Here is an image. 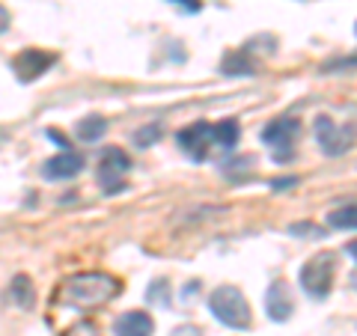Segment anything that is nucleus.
Listing matches in <instances>:
<instances>
[{
  "label": "nucleus",
  "instance_id": "8",
  "mask_svg": "<svg viewBox=\"0 0 357 336\" xmlns=\"http://www.w3.org/2000/svg\"><path fill=\"white\" fill-rule=\"evenodd\" d=\"M60 57L54 51H42V48H24V51H18L15 54V60H13V72L21 84H30V81H36V77H42L45 72L51 69L54 63H57Z\"/></svg>",
  "mask_w": 357,
  "mask_h": 336
},
{
  "label": "nucleus",
  "instance_id": "18",
  "mask_svg": "<svg viewBox=\"0 0 357 336\" xmlns=\"http://www.w3.org/2000/svg\"><path fill=\"white\" fill-rule=\"evenodd\" d=\"M161 134H164V125H161V122H158V125H155V122H152V125L140 128L137 134H134V143H137L140 149H149L155 140H161Z\"/></svg>",
  "mask_w": 357,
  "mask_h": 336
},
{
  "label": "nucleus",
  "instance_id": "5",
  "mask_svg": "<svg viewBox=\"0 0 357 336\" xmlns=\"http://www.w3.org/2000/svg\"><path fill=\"white\" fill-rule=\"evenodd\" d=\"M316 140H319V149L337 158V155H345L354 143V125H337L331 116H319L316 119Z\"/></svg>",
  "mask_w": 357,
  "mask_h": 336
},
{
  "label": "nucleus",
  "instance_id": "9",
  "mask_svg": "<svg viewBox=\"0 0 357 336\" xmlns=\"http://www.w3.org/2000/svg\"><path fill=\"white\" fill-rule=\"evenodd\" d=\"M81 170H84V155L75 152V149H63L60 155H54V158L45 161L42 176L51 178V182H66V178H75Z\"/></svg>",
  "mask_w": 357,
  "mask_h": 336
},
{
  "label": "nucleus",
  "instance_id": "25",
  "mask_svg": "<svg viewBox=\"0 0 357 336\" xmlns=\"http://www.w3.org/2000/svg\"><path fill=\"white\" fill-rule=\"evenodd\" d=\"M9 21H13V18H9V9H6V6H0V33H6V30H9Z\"/></svg>",
  "mask_w": 357,
  "mask_h": 336
},
{
  "label": "nucleus",
  "instance_id": "7",
  "mask_svg": "<svg viewBox=\"0 0 357 336\" xmlns=\"http://www.w3.org/2000/svg\"><path fill=\"white\" fill-rule=\"evenodd\" d=\"M131 170V158L122 149L110 146L102 152V167H98V182H102L105 194H119L126 190V176Z\"/></svg>",
  "mask_w": 357,
  "mask_h": 336
},
{
  "label": "nucleus",
  "instance_id": "26",
  "mask_svg": "<svg viewBox=\"0 0 357 336\" xmlns=\"http://www.w3.org/2000/svg\"><path fill=\"white\" fill-rule=\"evenodd\" d=\"M0 137H3V134H0Z\"/></svg>",
  "mask_w": 357,
  "mask_h": 336
},
{
  "label": "nucleus",
  "instance_id": "14",
  "mask_svg": "<svg viewBox=\"0 0 357 336\" xmlns=\"http://www.w3.org/2000/svg\"><path fill=\"white\" fill-rule=\"evenodd\" d=\"M9 298H13V304L18 310H30L33 300H36V292H33V283L27 274H18L13 283H9Z\"/></svg>",
  "mask_w": 357,
  "mask_h": 336
},
{
  "label": "nucleus",
  "instance_id": "4",
  "mask_svg": "<svg viewBox=\"0 0 357 336\" xmlns=\"http://www.w3.org/2000/svg\"><path fill=\"white\" fill-rule=\"evenodd\" d=\"M301 137V119L298 116H280V119H271L268 125L262 128V143L271 149L274 161H292L295 155V143Z\"/></svg>",
  "mask_w": 357,
  "mask_h": 336
},
{
  "label": "nucleus",
  "instance_id": "11",
  "mask_svg": "<svg viewBox=\"0 0 357 336\" xmlns=\"http://www.w3.org/2000/svg\"><path fill=\"white\" fill-rule=\"evenodd\" d=\"M114 333L116 336H152L155 333V321L149 312L143 310H131L126 316H119L114 321Z\"/></svg>",
  "mask_w": 357,
  "mask_h": 336
},
{
  "label": "nucleus",
  "instance_id": "2",
  "mask_svg": "<svg viewBox=\"0 0 357 336\" xmlns=\"http://www.w3.org/2000/svg\"><path fill=\"white\" fill-rule=\"evenodd\" d=\"M208 310L220 324H227L232 330H248L253 324V316H250V304L244 300L241 289L236 286H220L211 292L208 298Z\"/></svg>",
  "mask_w": 357,
  "mask_h": 336
},
{
  "label": "nucleus",
  "instance_id": "19",
  "mask_svg": "<svg viewBox=\"0 0 357 336\" xmlns=\"http://www.w3.org/2000/svg\"><path fill=\"white\" fill-rule=\"evenodd\" d=\"M149 300L158 307H170V286H167V280H155L149 286Z\"/></svg>",
  "mask_w": 357,
  "mask_h": 336
},
{
  "label": "nucleus",
  "instance_id": "13",
  "mask_svg": "<svg viewBox=\"0 0 357 336\" xmlns=\"http://www.w3.org/2000/svg\"><path fill=\"white\" fill-rule=\"evenodd\" d=\"M238 122L236 119H223L218 125H211V140H215V152H232L238 143Z\"/></svg>",
  "mask_w": 357,
  "mask_h": 336
},
{
  "label": "nucleus",
  "instance_id": "10",
  "mask_svg": "<svg viewBox=\"0 0 357 336\" xmlns=\"http://www.w3.org/2000/svg\"><path fill=\"white\" fill-rule=\"evenodd\" d=\"M265 304H268V319H271V321H289V319H292V310H295L292 289H289L283 280H277V283L268 289Z\"/></svg>",
  "mask_w": 357,
  "mask_h": 336
},
{
  "label": "nucleus",
  "instance_id": "3",
  "mask_svg": "<svg viewBox=\"0 0 357 336\" xmlns=\"http://www.w3.org/2000/svg\"><path fill=\"white\" fill-rule=\"evenodd\" d=\"M333 277H337V259H333V253H319L301 268V289L312 300H325L333 289Z\"/></svg>",
  "mask_w": 357,
  "mask_h": 336
},
{
  "label": "nucleus",
  "instance_id": "23",
  "mask_svg": "<svg viewBox=\"0 0 357 336\" xmlns=\"http://www.w3.org/2000/svg\"><path fill=\"white\" fill-rule=\"evenodd\" d=\"M170 336H203V330L194 328V324H182V328H176Z\"/></svg>",
  "mask_w": 357,
  "mask_h": 336
},
{
  "label": "nucleus",
  "instance_id": "20",
  "mask_svg": "<svg viewBox=\"0 0 357 336\" xmlns=\"http://www.w3.org/2000/svg\"><path fill=\"white\" fill-rule=\"evenodd\" d=\"M63 336H98V328H96L93 321H77L75 328H69Z\"/></svg>",
  "mask_w": 357,
  "mask_h": 336
},
{
  "label": "nucleus",
  "instance_id": "12",
  "mask_svg": "<svg viewBox=\"0 0 357 336\" xmlns=\"http://www.w3.org/2000/svg\"><path fill=\"white\" fill-rule=\"evenodd\" d=\"M256 66H259V63L250 57V51H232V54L223 57L220 72L232 75V77H250V75H256Z\"/></svg>",
  "mask_w": 357,
  "mask_h": 336
},
{
  "label": "nucleus",
  "instance_id": "16",
  "mask_svg": "<svg viewBox=\"0 0 357 336\" xmlns=\"http://www.w3.org/2000/svg\"><path fill=\"white\" fill-rule=\"evenodd\" d=\"M253 167H256L253 155H241V158L229 161L227 167H223V176H227L229 182H241V178H248V176L253 173Z\"/></svg>",
  "mask_w": 357,
  "mask_h": 336
},
{
  "label": "nucleus",
  "instance_id": "17",
  "mask_svg": "<svg viewBox=\"0 0 357 336\" xmlns=\"http://www.w3.org/2000/svg\"><path fill=\"white\" fill-rule=\"evenodd\" d=\"M357 211H354V206H345V208H337V211H331V215H328V223H331V227L333 229H354L357 227Z\"/></svg>",
  "mask_w": 357,
  "mask_h": 336
},
{
  "label": "nucleus",
  "instance_id": "1",
  "mask_svg": "<svg viewBox=\"0 0 357 336\" xmlns=\"http://www.w3.org/2000/svg\"><path fill=\"white\" fill-rule=\"evenodd\" d=\"M119 295V280L105 271H81L66 277L57 289V304L66 310L84 312V310H98L110 304Z\"/></svg>",
  "mask_w": 357,
  "mask_h": 336
},
{
  "label": "nucleus",
  "instance_id": "15",
  "mask_svg": "<svg viewBox=\"0 0 357 336\" xmlns=\"http://www.w3.org/2000/svg\"><path fill=\"white\" fill-rule=\"evenodd\" d=\"M107 134V119L105 116H86L81 125H77V137L84 143H98Z\"/></svg>",
  "mask_w": 357,
  "mask_h": 336
},
{
  "label": "nucleus",
  "instance_id": "21",
  "mask_svg": "<svg viewBox=\"0 0 357 336\" xmlns=\"http://www.w3.org/2000/svg\"><path fill=\"white\" fill-rule=\"evenodd\" d=\"M167 3L178 6V9H182V13H188V15H197L199 9H203V0H167Z\"/></svg>",
  "mask_w": 357,
  "mask_h": 336
},
{
  "label": "nucleus",
  "instance_id": "22",
  "mask_svg": "<svg viewBox=\"0 0 357 336\" xmlns=\"http://www.w3.org/2000/svg\"><path fill=\"white\" fill-rule=\"evenodd\" d=\"M289 232H292V235H312V238H325V232L316 229V227H310V223H295V227H289Z\"/></svg>",
  "mask_w": 357,
  "mask_h": 336
},
{
  "label": "nucleus",
  "instance_id": "24",
  "mask_svg": "<svg viewBox=\"0 0 357 336\" xmlns=\"http://www.w3.org/2000/svg\"><path fill=\"white\" fill-rule=\"evenodd\" d=\"M292 185H298V178H295V176H286V178H274V182H271V190H283V188H292Z\"/></svg>",
  "mask_w": 357,
  "mask_h": 336
},
{
  "label": "nucleus",
  "instance_id": "6",
  "mask_svg": "<svg viewBox=\"0 0 357 336\" xmlns=\"http://www.w3.org/2000/svg\"><path fill=\"white\" fill-rule=\"evenodd\" d=\"M176 143L178 149H182L188 158L203 164L211 158V152H215V140H211V125L208 122H191L188 128H182L176 134Z\"/></svg>",
  "mask_w": 357,
  "mask_h": 336
}]
</instances>
